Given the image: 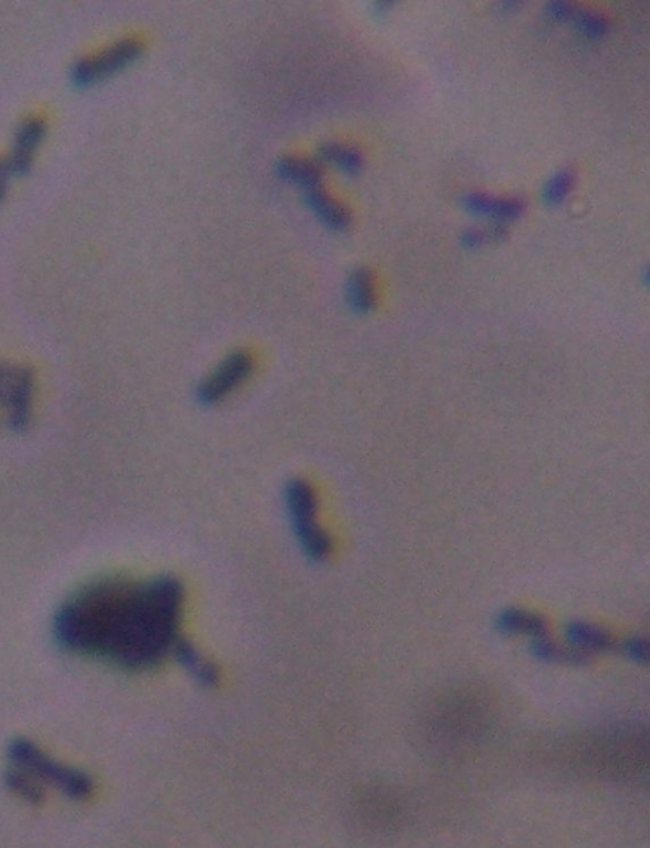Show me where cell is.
Instances as JSON below:
<instances>
[{"label": "cell", "mask_w": 650, "mask_h": 848, "mask_svg": "<svg viewBox=\"0 0 650 848\" xmlns=\"http://www.w3.org/2000/svg\"><path fill=\"white\" fill-rule=\"evenodd\" d=\"M185 593L173 577L107 578L75 592L54 619L60 647L129 671L158 667L180 643Z\"/></svg>", "instance_id": "cell-1"}, {"label": "cell", "mask_w": 650, "mask_h": 848, "mask_svg": "<svg viewBox=\"0 0 650 848\" xmlns=\"http://www.w3.org/2000/svg\"><path fill=\"white\" fill-rule=\"evenodd\" d=\"M7 752L11 765L26 772L37 784L51 786L73 800H84L91 796L94 788L91 777L54 760L35 743L22 738L14 739Z\"/></svg>", "instance_id": "cell-2"}, {"label": "cell", "mask_w": 650, "mask_h": 848, "mask_svg": "<svg viewBox=\"0 0 650 848\" xmlns=\"http://www.w3.org/2000/svg\"><path fill=\"white\" fill-rule=\"evenodd\" d=\"M285 507L292 532L306 557L314 562L328 559L331 539L318 521V499L312 485L303 479H292L285 487Z\"/></svg>", "instance_id": "cell-3"}, {"label": "cell", "mask_w": 650, "mask_h": 848, "mask_svg": "<svg viewBox=\"0 0 650 848\" xmlns=\"http://www.w3.org/2000/svg\"><path fill=\"white\" fill-rule=\"evenodd\" d=\"M35 376L28 366L0 364V409L9 430L22 433L30 426Z\"/></svg>", "instance_id": "cell-4"}, {"label": "cell", "mask_w": 650, "mask_h": 848, "mask_svg": "<svg viewBox=\"0 0 650 848\" xmlns=\"http://www.w3.org/2000/svg\"><path fill=\"white\" fill-rule=\"evenodd\" d=\"M144 44L129 37L115 42L91 58L80 59L73 65L72 82L75 87L88 88L130 67L143 54Z\"/></svg>", "instance_id": "cell-5"}, {"label": "cell", "mask_w": 650, "mask_h": 848, "mask_svg": "<svg viewBox=\"0 0 650 848\" xmlns=\"http://www.w3.org/2000/svg\"><path fill=\"white\" fill-rule=\"evenodd\" d=\"M256 360L251 352L238 350L226 356L197 389V399L205 405L223 402L253 375Z\"/></svg>", "instance_id": "cell-6"}, {"label": "cell", "mask_w": 650, "mask_h": 848, "mask_svg": "<svg viewBox=\"0 0 650 848\" xmlns=\"http://www.w3.org/2000/svg\"><path fill=\"white\" fill-rule=\"evenodd\" d=\"M464 210L479 219H488L493 225L506 226L525 214V202L517 197H494L484 192H469L461 199Z\"/></svg>", "instance_id": "cell-7"}, {"label": "cell", "mask_w": 650, "mask_h": 848, "mask_svg": "<svg viewBox=\"0 0 650 848\" xmlns=\"http://www.w3.org/2000/svg\"><path fill=\"white\" fill-rule=\"evenodd\" d=\"M45 133V121L40 117H30L22 122L14 136L13 152L6 164L8 173L22 176L30 171L32 159Z\"/></svg>", "instance_id": "cell-8"}, {"label": "cell", "mask_w": 650, "mask_h": 848, "mask_svg": "<svg viewBox=\"0 0 650 848\" xmlns=\"http://www.w3.org/2000/svg\"><path fill=\"white\" fill-rule=\"evenodd\" d=\"M304 199L310 211L327 228L334 230V232H345L350 228L352 224L350 209L325 190L324 186L304 191Z\"/></svg>", "instance_id": "cell-9"}, {"label": "cell", "mask_w": 650, "mask_h": 848, "mask_svg": "<svg viewBox=\"0 0 650 848\" xmlns=\"http://www.w3.org/2000/svg\"><path fill=\"white\" fill-rule=\"evenodd\" d=\"M348 305L357 314H369L376 308L379 300L378 282L374 272L360 267L351 272L346 284Z\"/></svg>", "instance_id": "cell-10"}, {"label": "cell", "mask_w": 650, "mask_h": 848, "mask_svg": "<svg viewBox=\"0 0 650 848\" xmlns=\"http://www.w3.org/2000/svg\"><path fill=\"white\" fill-rule=\"evenodd\" d=\"M569 648L587 657L588 653L609 652L615 648V640L606 630L596 625L576 621L565 628Z\"/></svg>", "instance_id": "cell-11"}, {"label": "cell", "mask_w": 650, "mask_h": 848, "mask_svg": "<svg viewBox=\"0 0 650 848\" xmlns=\"http://www.w3.org/2000/svg\"><path fill=\"white\" fill-rule=\"evenodd\" d=\"M275 171L282 181L303 188L304 191L323 186V168L320 162L299 157L281 158Z\"/></svg>", "instance_id": "cell-12"}, {"label": "cell", "mask_w": 650, "mask_h": 848, "mask_svg": "<svg viewBox=\"0 0 650 848\" xmlns=\"http://www.w3.org/2000/svg\"><path fill=\"white\" fill-rule=\"evenodd\" d=\"M496 628L503 634H526L532 638L548 636V623L544 617L522 610H506L497 617Z\"/></svg>", "instance_id": "cell-13"}, {"label": "cell", "mask_w": 650, "mask_h": 848, "mask_svg": "<svg viewBox=\"0 0 650 848\" xmlns=\"http://www.w3.org/2000/svg\"><path fill=\"white\" fill-rule=\"evenodd\" d=\"M319 162L333 164L339 171L355 176L364 168V155L355 146L342 143H325L318 150Z\"/></svg>", "instance_id": "cell-14"}, {"label": "cell", "mask_w": 650, "mask_h": 848, "mask_svg": "<svg viewBox=\"0 0 650 848\" xmlns=\"http://www.w3.org/2000/svg\"><path fill=\"white\" fill-rule=\"evenodd\" d=\"M173 657L177 658L197 680L205 683V685L214 686L218 682V672H216L213 664L201 657L200 653L186 640H180V643L174 649Z\"/></svg>", "instance_id": "cell-15"}, {"label": "cell", "mask_w": 650, "mask_h": 848, "mask_svg": "<svg viewBox=\"0 0 650 848\" xmlns=\"http://www.w3.org/2000/svg\"><path fill=\"white\" fill-rule=\"evenodd\" d=\"M576 185V172L571 168L560 169L553 174L543 187V201L550 207H558L567 201Z\"/></svg>", "instance_id": "cell-16"}, {"label": "cell", "mask_w": 650, "mask_h": 848, "mask_svg": "<svg viewBox=\"0 0 650 848\" xmlns=\"http://www.w3.org/2000/svg\"><path fill=\"white\" fill-rule=\"evenodd\" d=\"M7 788L31 804H40L45 799V790L34 779L17 767H11L4 776Z\"/></svg>", "instance_id": "cell-17"}, {"label": "cell", "mask_w": 650, "mask_h": 848, "mask_svg": "<svg viewBox=\"0 0 650 848\" xmlns=\"http://www.w3.org/2000/svg\"><path fill=\"white\" fill-rule=\"evenodd\" d=\"M576 26L582 34L591 39H597L605 35L607 25L605 20L593 13H582L576 18Z\"/></svg>", "instance_id": "cell-18"}, {"label": "cell", "mask_w": 650, "mask_h": 848, "mask_svg": "<svg viewBox=\"0 0 650 848\" xmlns=\"http://www.w3.org/2000/svg\"><path fill=\"white\" fill-rule=\"evenodd\" d=\"M488 240H491L489 239L488 230L478 228L466 229L463 234L460 235V244L464 249H466V251H477V249L482 248Z\"/></svg>", "instance_id": "cell-19"}, {"label": "cell", "mask_w": 650, "mask_h": 848, "mask_svg": "<svg viewBox=\"0 0 650 848\" xmlns=\"http://www.w3.org/2000/svg\"><path fill=\"white\" fill-rule=\"evenodd\" d=\"M624 652L626 656L633 661L643 663L648 661V643L642 638L629 639L624 644Z\"/></svg>", "instance_id": "cell-20"}, {"label": "cell", "mask_w": 650, "mask_h": 848, "mask_svg": "<svg viewBox=\"0 0 650 848\" xmlns=\"http://www.w3.org/2000/svg\"><path fill=\"white\" fill-rule=\"evenodd\" d=\"M549 12L555 20H563V18L568 17V14H571V9L565 3L555 2L550 4Z\"/></svg>", "instance_id": "cell-21"}, {"label": "cell", "mask_w": 650, "mask_h": 848, "mask_svg": "<svg viewBox=\"0 0 650 848\" xmlns=\"http://www.w3.org/2000/svg\"><path fill=\"white\" fill-rule=\"evenodd\" d=\"M7 185L6 178L0 179V201L3 200L4 195H6Z\"/></svg>", "instance_id": "cell-22"}, {"label": "cell", "mask_w": 650, "mask_h": 848, "mask_svg": "<svg viewBox=\"0 0 650 848\" xmlns=\"http://www.w3.org/2000/svg\"><path fill=\"white\" fill-rule=\"evenodd\" d=\"M8 169L6 164L0 163V179L6 178Z\"/></svg>", "instance_id": "cell-23"}]
</instances>
